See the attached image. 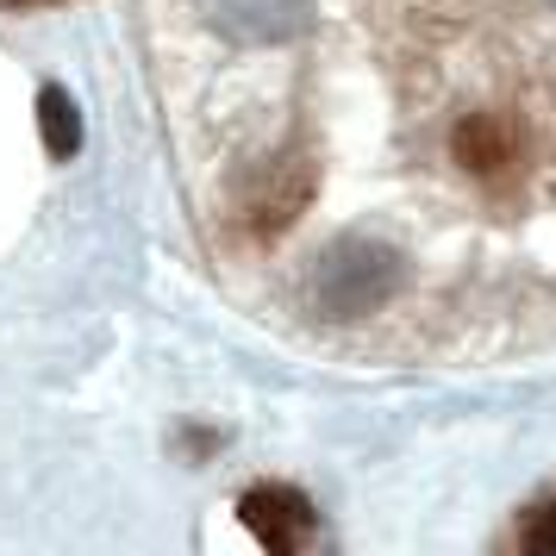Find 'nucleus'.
Segmentation results:
<instances>
[{
  "label": "nucleus",
  "instance_id": "nucleus-1",
  "mask_svg": "<svg viewBox=\"0 0 556 556\" xmlns=\"http://www.w3.org/2000/svg\"><path fill=\"white\" fill-rule=\"evenodd\" d=\"M401 288V256L376 238H338L313 269V306L326 319H363Z\"/></svg>",
  "mask_w": 556,
  "mask_h": 556
},
{
  "label": "nucleus",
  "instance_id": "nucleus-2",
  "mask_svg": "<svg viewBox=\"0 0 556 556\" xmlns=\"http://www.w3.org/2000/svg\"><path fill=\"white\" fill-rule=\"evenodd\" d=\"M313 194H319V163H313L301 144H288V151L269 156L251 176V188H244V226H251L256 238H281V231L301 226V213L313 206Z\"/></svg>",
  "mask_w": 556,
  "mask_h": 556
},
{
  "label": "nucleus",
  "instance_id": "nucleus-3",
  "mask_svg": "<svg viewBox=\"0 0 556 556\" xmlns=\"http://www.w3.org/2000/svg\"><path fill=\"white\" fill-rule=\"evenodd\" d=\"M238 519L269 544V551H301L306 538H313V526H319V513H313V501L306 494H294V488H251L244 501H238Z\"/></svg>",
  "mask_w": 556,
  "mask_h": 556
},
{
  "label": "nucleus",
  "instance_id": "nucleus-4",
  "mask_svg": "<svg viewBox=\"0 0 556 556\" xmlns=\"http://www.w3.org/2000/svg\"><path fill=\"white\" fill-rule=\"evenodd\" d=\"M219 26L244 45H281L313 26V0H219Z\"/></svg>",
  "mask_w": 556,
  "mask_h": 556
},
{
  "label": "nucleus",
  "instance_id": "nucleus-5",
  "mask_svg": "<svg viewBox=\"0 0 556 556\" xmlns=\"http://www.w3.org/2000/svg\"><path fill=\"white\" fill-rule=\"evenodd\" d=\"M451 151L469 176H501L506 163H513V126H506L501 113H469V119L456 126Z\"/></svg>",
  "mask_w": 556,
  "mask_h": 556
},
{
  "label": "nucleus",
  "instance_id": "nucleus-6",
  "mask_svg": "<svg viewBox=\"0 0 556 556\" xmlns=\"http://www.w3.org/2000/svg\"><path fill=\"white\" fill-rule=\"evenodd\" d=\"M38 138H45V156H56V163H70L81 151V106L63 81L38 88Z\"/></svg>",
  "mask_w": 556,
  "mask_h": 556
},
{
  "label": "nucleus",
  "instance_id": "nucleus-7",
  "mask_svg": "<svg viewBox=\"0 0 556 556\" xmlns=\"http://www.w3.org/2000/svg\"><path fill=\"white\" fill-rule=\"evenodd\" d=\"M519 544H526V551L556 556V501L531 506V513H526V526H519Z\"/></svg>",
  "mask_w": 556,
  "mask_h": 556
}]
</instances>
